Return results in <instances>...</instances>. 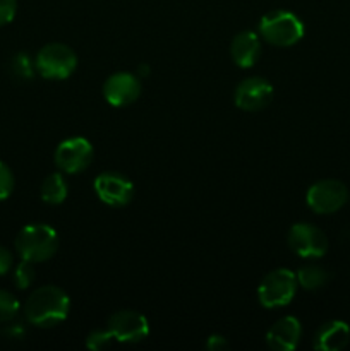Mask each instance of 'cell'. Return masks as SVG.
Instances as JSON below:
<instances>
[{
  "label": "cell",
  "mask_w": 350,
  "mask_h": 351,
  "mask_svg": "<svg viewBox=\"0 0 350 351\" xmlns=\"http://www.w3.org/2000/svg\"><path fill=\"white\" fill-rule=\"evenodd\" d=\"M71 298L62 288L47 285L34 290L24 304V315L30 324L38 328H54L67 319Z\"/></svg>",
  "instance_id": "1"
},
{
  "label": "cell",
  "mask_w": 350,
  "mask_h": 351,
  "mask_svg": "<svg viewBox=\"0 0 350 351\" xmlns=\"http://www.w3.org/2000/svg\"><path fill=\"white\" fill-rule=\"evenodd\" d=\"M58 233L54 226L45 225V223H34L26 225L16 237V250L21 259L30 261V263H45L51 259L57 254Z\"/></svg>",
  "instance_id": "2"
},
{
  "label": "cell",
  "mask_w": 350,
  "mask_h": 351,
  "mask_svg": "<svg viewBox=\"0 0 350 351\" xmlns=\"http://www.w3.org/2000/svg\"><path fill=\"white\" fill-rule=\"evenodd\" d=\"M259 34L275 47H292L304 36V23L290 10H271L261 17Z\"/></svg>",
  "instance_id": "3"
},
{
  "label": "cell",
  "mask_w": 350,
  "mask_h": 351,
  "mask_svg": "<svg viewBox=\"0 0 350 351\" xmlns=\"http://www.w3.org/2000/svg\"><path fill=\"white\" fill-rule=\"evenodd\" d=\"M38 74L51 81H62L71 77L78 67V57L74 50L64 43H48L38 51L34 58Z\"/></svg>",
  "instance_id": "4"
},
{
  "label": "cell",
  "mask_w": 350,
  "mask_h": 351,
  "mask_svg": "<svg viewBox=\"0 0 350 351\" xmlns=\"http://www.w3.org/2000/svg\"><path fill=\"white\" fill-rule=\"evenodd\" d=\"M297 276L290 269H275L268 273L257 288V298L261 305L268 308L285 307L294 300L297 290Z\"/></svg>",
  "instance_id": "5"
},
{
  "label": "cell",
  "mask_w": 350,
  "mask_h": 351,
  "mask_svg": "<svg viewBox=\"0 0 350 351\" xmlns=\"http://www.w3.org/2000/svg\"><path fill=\"white\" fill-rule=\"evenodd\" d=\"M349 201V191L345 184L333 178H325L309 187L305 202L318 215H331L342 209Z\"/></svg>",
  "instance_id": "6"
},
{
  "label": "cell",
  "mask_w": 350,
  "mask_h": 351,
  "mask_svg": "<svg viewBox=\"0 0 350 351\" xmlns=\"http://www.w3.org/2000/svg\"><path fill=\"white\" fill-rule=\"evenodd\" d=\"M287 240L292 252L304 259H319L328 250L326 235L311 223H295L288 232Z\"/></svg>",
  "instance_id": "7"
},
{
  "label": "cell",
  "mask_w": 350,
  "mask_h": 351,
  "mask_svg": "<svg viewBox=\"0 0 350 351\" xmlns=\"http://www.w3.org/2000/svg\"><path fill=\"white\" fill-rule=\"evenodd\" d=\"M95 151L84 137H69L55 149V165L64 173H81L91 165Z\"/></svg>",
  "instance_id": "8"
},
{
  "label": "cell",
  "mask_w": 350,
  "mask_h": 351,
  "mask_svg": "<svg viewBox=\"0 0 350 351\" xmlns=\"http://www.w3.org/2000/svg\"><path fill=\"white\" fill-rule=\"evenodd\" d=\"M95 192L103 204L124 208L132 201L134 184L117 171H105L95 178Z\"/></svg>",
  "instance_id": "9"
},
{
  "label": "cell",
  "mask_w": 350,
  "mask_h": 351,
  "mask_svg": "<svg viewBox=\"0 0 350 351\" xmlns=\"http://www.w3.org/2000/svg\"><path fill=\"white\" fill-rule=\"evenodd\" d=\"M106 329L113 335L115 341L139 343L150 335V324L146 317L136 311H119L110 315Z\"/></svg>",
  "instance_id": "10"
},
{
  "label": "cell",
  "mask_w": 350,
  "mask_h": 351,
  "mask_svg": "<svg viewBox=\"0 0 350 351\" xmlns=\"http://www.w3.org/2000/svg\"><path fill=\"white\" fill-rule=\"evenodd\" d=\"M233 99L244 112H259L273 99V86L264 77H249L237 86Z\"/></svg>",
  "instance_id": "11"
},
{
  "label": "cell",
  "mask_w": 350,
  "mask_h": 351,
  "mask_svg": "<svg viewBox=\"0 0 350 351\" xmlns=\"http://www.w3.org/2000/svg\"><path fill=\"white\" fill-rule=\"evenodd\" d=\"M103 96L115 108L127 106L141 96V81L130 72H115L103 84Z\"/></svg>",
  "instance_id": "12"
},
{
  "label": "cell",
  "mask_w": 350,
  "mask_h": 351,
  "mask_svg": "<svg viewBox=\"0 0 350 351\" xmlns=\"http://www.w3.org/2000/svg\"><path fill=\"white\" fill-rule=\"evenodd\" d=\"M301 322L294 315L281 317L268 329L266 343L275 351H292L301 341Z\"/></svg>",
  "instance_id": "13"
},
{
  "label": "cell",
  "mask_w": 350,
  "mask_h": 351,
  "mask_svg": "<svg viewBox=\"0 0 350 351\" xmlns=\"http://www.w3.org/2000/svg\"><path fill=\"white\" fill-rule=\"evenodd\" d=\"M230 55L237 67L250 69L261 57V40L254 31H240L230 43Z\"/></svg>",
  "instance_id": "14"
},
{
  "label": "cell",
  "mask_w": 350,
  "mask_h": 351,
  "mask_svg": "<svg viewBox=\"0 0 350 351\" xmlns=\"http://www.w3.org/2000/svg\"><path fill=\"white\" fill-rule=\"evenodd\" d=\"M350 328L343 321L325 322L314 336V348L319 351H340L349 345Z\"/></svg>",
  "instance_id": "15"
},
{
  "label": "cell",
  "mask_w": 350,
  "mask_h": 351,
  "mask_svg": "<svg viewBox=\"0 0 350 351\" xmlns=\"http://www.w3.org/2000/svg\"><path fill=\"white\" fill-rule=\"evenodd\" d=\"M40 195L43 202L51 206H58L67 199L69 187L62 173H51L43 180L40 189Z\"/></svg>",
  "instance_id": "16"
},
{
  "label": "cell",
  "mask_w": 350,
  "mask_h": 351,
  "mask_svg": "<svg viewBox=\"0 0 350 351\" xmlns=\"http://www.w3.org/2000/svg\"><path fill=\"white\" fill-rule=\"evenodd\" d=\"M295 276H297V283L304 290H319V288H323L329 281L328 271L321 266H316V264L302 266Z\"/></svg>",
  "instance_id": "17"
},
{
  "label": "cell",
  "mask_w": 350,
  "mask_h": 351,
  "mask_svg": "<svg viewBox=\"0 0 350 351\" xmlns=\"http://www.w3.org/2000/svg\"><path fill=\"white\" fill-rule=\"evenodd\" d=\"M34 62H31L30 55L16 53L10 60V74L19 81H30L34 75Z\"/></svg>",
  "instance_id": "18"
},
{
  "label": "cell",
  "mask_w": 350,
  "mask_h": 351,
  "mask_svg": "<svg viewBox=\"0 0 350 351\" xmlns=\"http://www.w3.org/2000/svg\"><path fill=\"white\" fill-rule=\"evenodd\" d=\"M19 314V300L10 291L0 290V322H12Z\"/></svg>",
  "instance_id": "19"
},
{
  "label": "cell",
  "mask_w": 350,
  "mask_h": 351,
  "mask_svg": "<svg viewBox=\"0 0 350 351\" xmlns=\"http://www.w3.org/2000/svg\"><path fill=\"white\" fill-rule=\"evenodd\" d=\"M34 278H36V273H34L33 263L21 259V263L14 269V283H16V287L19 290H26V288L31 287Z\"/></svg>",
  "instance_id": "20"
},
{
  "label": "cell",
  "mask_w": 350,
  "mask_h": 351,
  "mask_svg": "<svg viewBox=\"0 0 350 351\" xmlns=\"http://www.w3.org/2000/svg\"><path fill=\"white\" fill-rule=\"evenodd\" d=\"M113 341H115V338H113V335L108 329H96V331H93L91 335L88 336L86 346L93 351H100L108 348Z\"/></svg>",
  "instance_id": "21"
},
{
  "label": "cell",
  "mask_w": 350,
  "mask_h": 351,
  "mask_svg": "<svg viewBox=\"0 0 350 351\" xmlns=\"http://www.w3.org/2000/svg\"><path fill=\"white\" fill-rule=\"evenodd\" d=\"M14 191L12 170L3 161H0V201H5Z\"/></svg>",
  "instance_id": "22"
},
{
  "label": "cell",
  "mask_w": 350,
  "mask_h": 351,
  "mask_svg": "<svg viewBox=\"0 0 350 351\" xmlns=\"http://www.w3.org/2000/svg\"><path fill=\"white\" fill-rule=\"evenodd\" d=\"M17 12V0H0V26L12 23Z\"/></svg>",
  "instance_id": "23"
},
{
  "label": "cell",
  "mask_w": 350,
  "mask_h": 351,
  "mask_svg": "<svg viewBox=\"0 0 350 351\" xmlns=\"http://www.w3.org/2000/svg\"><path fill=\"white\" fill-rule=\"evenodd\" d=\"M12 264H14V257L5 247L0 245V276L9 273L12 269Z\"/></svg>",
  "instance_id": "24"
},
{
  "label": "cell",
  "mask_w": 350,
  "mask_h": 351,
  "mask_svg": "<svg viewBox=\"0 0 350 351\" xmlns=\"http://www.w3.org/2000/svg\"><path fill=\"white\" fill-rule=\"evenodd\" d=\"M229 346L226 339L220 335H213L208 338V343H206V348L211 350V351H220V350H225Z\"/></svg>",
  "instance_id": "25"
},
{
  "label": "cell",
  "mask_w": 350,
  "mask_h": 351,
  "mask_svg": "<svg viewBox=\"0 0 350 351\" xmlns=\"http://www.w3.org/2000/svg\"><path fill=\"white\" fill-rule=\"evenodd\" d=\"M5 335L9 338H23L24 336V329L21 326H10V328L5 329Z\"/></svg>",
  "instance_id": "26"
}]
</instances>
